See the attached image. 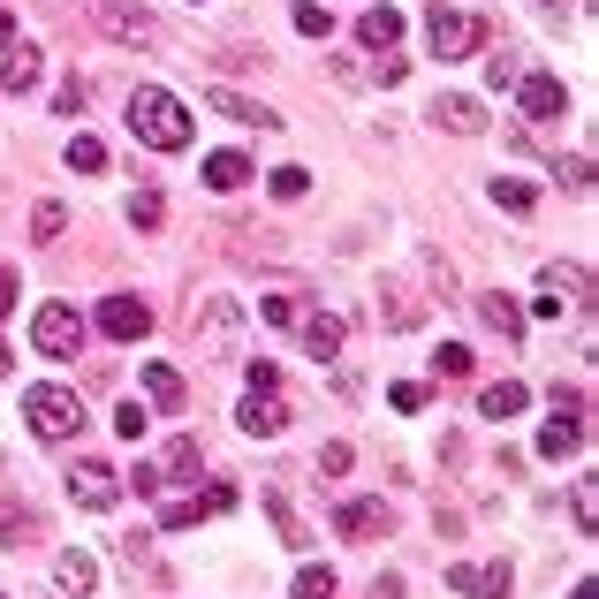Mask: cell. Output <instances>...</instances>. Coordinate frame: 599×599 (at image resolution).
<instances>
[{
	"label": "cell",
	"mask_w": 599,
	"mask_h": 599,
	"mask_svg": "<svg viewBox=\"0 0 599 599\" xmlns=\"http://www.w3.org/2000/svg\"><path fill=\"white\" fill-rule=\"evenodd\" d=\"M129 129H137V144H152V152H182V144H190V107L160 84H137L129 91Z\"/></svg>",
	"instance_id": "1"
},
{
	"label": "cell",
	"mask_w": 599,
	"mask_h": 599,
	"mask_svg": "<svg viewBox=\"0 0 599 599\" xmlns=\"http://www.w3.org/2000/svg\"><path fill=\"white\" fill-rule=\"evenodd\" d=\"M190 342H198V357H206V365H228V357H236V342H243V303H236V297L190 303Z\"/></svg>",
	"instance_id": "2"
},
{
	"label": "cell",
	"mask_w": 599,
	"mask_h": 599,
	"mask_svg": "<svg viewBox=\"0 0 599 599\" xmlns=\"http://www.w3.org/2000/svg\"><path fill=\"white\" fill-rule=\"evenodd\" d=\"M23 426L39 432V440H77L84 432L77 387H23Z\"/></svg>",
	"instance_id": "3"
},
{
	"label": "cell",
	"mask_w": 599,
	"mask_h": 599,
	"mask_svg": "<svg viewBox=\"0 0 599 599\" xmlns=\"http://www.w3.org/2000/svg\"><path fill=\"white\" fill-rule=\"evenodd\" d=\"M91 31H107L114 46H160V16L144 0H84Z\"/></svg>",
	"instance_id": "4"
},
{
	"label": "cell",
	"mask_w": 599,
	"mask_h": 599,
	"mask_svg": "<svg viewBox=\"0 0 599 599\" xmlns=\"http://www.w3.org/2000/svg\"><path fill=\"white\" fill-rule=\"evenodd\" d=\"M577 303H592V273L585 266H561V258H547L539 266V319H561V311H577Z\"/></svg>",
	"instance_id": "5"
},
{
	"label": "cell",
	"mask_w": 599,
	"mask_h": 599,
	"mask_svg": "<svg viewBox=\"0 0 599 599\" xmlns=\"http://www.w3.org/2000/svg\"><path fill=\"white\" fill-rule=\"evenodd\" d=\"M31 349H39V357H77V349H84L77 303H39V311H31Z\"/></svg>",
	"instance_id": "6"
},
{
	"label": "cell",
	"mask_w": 599,
	"mask_h": 599,
	"mask_svg": "<svg viewBox=\"0 0 599 599\" xmlns=\"http://www.w3.org/2000/svg\"><path fill=\"white\" fill-rule=\"evenodd\" d=\"M61 486H69V501H77V509H99V516L122 501V471H114V463H99V456H77Z\"/></svg>",
	"instance_id": "7"
},
{
	"label": "cell",
	"mask_w": 599,
	"mask_h": 599,
	"mask_svg": "<svg viewBox=\"0 0 599 599\" xmlns=\"http://www.w3.org/2000/svg\"><path fill=\"white\" fill-rule=\"evenodd\" d=\"M426 46H432V61H463V53L486 46V23H478V16H456V8H432L426 16Z\"/></svg>",
	"instance_id": "8"
},
{
	"label": "cell",
	"mask_w": 599,
	"mask_h": 599,
	"mask_svg": "<svg viewBox=\"0 0 599 599\" xmlns=\"http://www.w3.org/2000/svg\"><path fill=\"white\" fill-rule=\"evenodd\" d=\"M99 335H107V342H144V335H152V303L144 297H107L99 303Z\"/></svg>",
	"instance_id": "9"
},
{
	"label": "cell",
	"mask_w": 599,
	"mask_h": 599,
	"mask_svg": "<svg viewBox=\"0 0 599 599\" xmlns=\"http://www.w3.org/2000/svg\"><path fill=\"white\" fill-rule=\"evenodd\" d=\"M516 107H523L531 122H561V114H569V91H561V77L531 69V77H516Z\"/></svg>",
	"instance_id": "10"
},
{
	"label": "cell",
	"mask_w": 599,
	"mask_h": 599,
	"mask_svg": "<svg viewBox=\"0 0 599 599\" xmlns=\"http://www.w3.org/2000/svg\"><path fill=\"white\" fill-rule=\"evenodd\" d=\"M448 585L456 592H471V599H509V561H448Z\"/></svg>",
	"instance_id": "11"
},
{
	"label": "cell",
	"mask_w": 599,
	"mask_h": 599,
	"mask_svg": "<svg viewBox=\"0 0 599 599\" xmlns=\"http://www.w3.org/2000/svg\"><path fill=\"white\" fill-rule=\"evenodd\" d=\"M236 426L251 432V440H281V432H289V402H281V387H273V395H243Z\"/></svg>",
	"instance_id": "12"
},
{
	"label": "cell",
	"mask_w": 599,
	"mask_h": 599,
	"mask_svg": "<svg viewBox=\"0 0 599 599\" xmlns=\"http://www.w3.org/2000/svg\"><path fill=\"white\" fill-rule=\"evenodd\" d=\"M426 122H440L448 137H478V129H486V107H478L471 91H440L426 107Z\"/></svg>",
	"instance_id": "13"
},
{
	"label": "cell",
	"mask_w": 599,
	"mask_h": 599,
	"mask_svg": "<svg viewBox=\"0 0 599 599\" xmlns=\"http://www.w3.org/2000/svg\"><path fill=\"white\" fill-rule=\"evenodd\" d=\"M335 531H342V539H387V531H395V509H387V501H342V509H335Z\"/></svg>",
	"instance_id": "14"
},
{
	"label": "cell",
	"mask_w": 599,
	"mask_h": 599,
	"mask_svg": "<svg viewBox=\"0 0 599 599\" xmlns=\"http://www.w3.org/2000/svg\"><path fill=\"white\" fill-rule=\"evenodd\" d=\"M114 561H122L129 585H168V561L152 555V539H144V531H129L122 547H114Z\"/></svg>",
	"instance_id": "15"
},
{
	"label": "cell",
	"mask_w": 599,
	"mask_h": 599,
	"mask_svg": "<svg viewBox=\"0 0 599 599\" xmlns=\"http://www.w3.org/2000/svg\"><path fill=\"white\" fill-rule=\"evenodd\" d=\"M39 77H46V61H39V46H0V84L16 91V99H23V91H39Z\"/></svg>",
	"instance_id": "16"
},
{
	"label": "cell",
	"mask_w": 599,
	"mask_h": 599,
	"mask_svg": "<svg viewBox=\"0 0 599 599\" xmlns=\"http://www.w3.org/2000/svg\"><path fill=\"white\" fill-rule=\"evenodd\" d=\"M39 539H46L39 509H23V501H8V493H0V547H8V555H23V547H39Z\"/></svg>",
	"instance_id": "17"
},
{
	"label": "cell",
	"mask_w": 599,
	"mask_h": 599,
	"mask_svg": "<svg viewBox=\"0 0 599 599\" xmlns=\"http://www.w3.org/2000/svg\"><path fill=\"white\" fill-rule=\"evenodd\" d=\"M206 107H213V114H228V122H243V129H281V114H273V107H258V99H243V91H228V84L206 91Z\"/></svg>",
	"instance_id": "18"
},
{
	"label": "cell",
	"mask_w": 599,
	"mask_h": 599,
	"mask_svg": "<svg viewBox=\"0 0 599 599\" xmlns=\"http://www.w3.org/2000/svg\"><path fill=\"white\" fill-rule=\"evenodd\" d=\"M206 190H220V198H236V190H251V160L243 152H206Z\"/></svg>",
	"instance_id": "19"
},
{
	"label": "cell",
	"mask_w": 599,
	"mask_h": 599,
	"mask_svg": "<svg viewBox=\"0 0 599 599\" xmlns=\"http://www.w3.org/2000/svg\"><path fill=\"white\" fill-rule=\"evenodd\" d=\"M478 319H486V335H501V342H523V303L516 297H478Z\"/></svg>",
	"instance_id": "20"
},
{
	"label": "cell",
	"mask_w": 599,
	"mask_h": 599,
	"mask_svg": "<svg viewBox=\"0 0 599 599\" xmlns=\"http://www.w3.org/2000/svg\"><path fill=\"white\" fill-rule=\"evenodd\" d=\"M303 349H311V357H319V365H335V357H342V319H327V311H303Z\"/></svg>",
	"instance_id": "21"
},
{
	"label": "cell",
	"mask_w": 599,
	"mask_h": 599,
	"mask_svg": "<svg viewBox=\"0 0 599 599\" xmlns=\"http://www.w3.org/2000/svg\"><path fill=\"white\" fill-rule=\"evenodd\" d=\"M585 448V418H569V410H555V426H539V456H577Z\"/></svg>",
	"instance_id": "22"
},
{
	"label": "cell",
	"mask_w": 599,
	"mask_h": 599,
	"mask_svg": "<svg viewBox=\"0 0 599 599\" xmlns=\"http://www.w3.org/2000/svg\"><path fill=\"white\" fill-rule=\"evenodd\" d=\"M478 410H486V418H523V410H531V387L523 380H493L486 395H478Z\"/></svg>",
	"instance_id": "23"
},
{
	"label": "cell",
	"mask_w": 599,
	"mask_h": 599,
	"mask_svg": "<svg viewBox=\"0 0 599 599\" xmlns=\"http://www.w3.org/2000/svg\"><path fill=\"white\" fill-rule=\"evenodd\" d=\"M53 577H61V592H69V599H84L91 585H99V561H91L84 547H69V555L53 561Z\"/></svg>",
	"instance_id": "24"
},
{
	"label": "cell",
	"mask_w": 599,
	"mask_h": 599,
	"mask_svg": "<svg viewBox=\"0 0 599 599\" xmlns=\"http://www.w3.org/2000/svg\"><path fill=\"white\" fill-rule=\"evenodd\" d=\"M357 39L372 46V53H395V39H402V16H395V8H365V23H357Z\"/></svg>",
	"instance_id": "25"
},
{
	"label": "cell",
	"mask_w": 599,
	"mask_h": 599,
	"mask_svg": "<svg viewBox=\"0 0 599 599\" xmlns=\"http://www.w3.org/2000/svg\"><path fill=\"white\" fill-rule=\"evenodd\" d=\"M144 395H152V410H182V372L174 365H144Z\"/></svg>",
	"instance_id": "26"
},
{
	"label": "cell",
	"mask_w": 599,
	"mask_h": 599,
	"mask_svg": "<svg viewBox=\"0 0 599 599\" xmlns=\"http://www.w3.org/2000/svg\"><path fill=\"white\" fill-rule=\"evenodd\" d=\"M493 206H509V213H531V206H539V190H531L523 174H493Z\"/></svg>",
	"instance_id": "27"
},
{
	"label": "cell",
	"mask_w": 599,
	"mask_h": 599,
	"mask_svg": "<svg viewBox=\"0 0 599 599\" xmlns=\"http://www.w3.org/2000/svg\"><path fill=\"white\" fill-rule=\"evenodd\" d=\"M160 220H168V198H160V190H152V182H144V190H137V198H129V228H144V236H152V228H160Z\"/></svg>",
	"instance_id": "28"
},
{
	"label": "cell",
	"mask_w": 599,
	"mask_h": 599,
	"mask_svg": "<svg viewBox=\"0 0 599 599\" xmlns=\"http://www.w3.org/2000/svg\"><path fill=\"white\" fill-rule=\"evenodd\" d=\"M266 516H273V531H281V547H311V531L297 523V509L281 501V493H266Z\"/></svg>",
	"instance_id": "29"
},
{
	"label": "cell",
	"mask_w": 599,
	"mask_h": 599,
	"mask_svg": "<svg viewBox=\"0 0 599 599\" xmlns=\"http://www.w3.org/2000/svg\"><path fill=\"white\" fill-rule=\"evenodd\" d=\"M289 599H335V569H327V561H319V569L303 561V569H297V585H289Z\"/></svg>",
	"instance_id": "30"
},
{
	"label": "cell",
	"mask_w": 599,
	"mask_h": 599,
	"mask_svg": "<svg viewBox=\"0 0 599 599\" xmlns=\"http://www.w3.org/2000/svg\"><path fill=\"white\" fill-rule=\"evenodd\" d=\"M432 372H440V380H471L478 372V357L463 342H440V357H432Z\"/></svg>",
	"instance_id": "31"
},
{
	"label": "cell",
	"mask_w": 599,
	"mask_h": 599,
	"mask_svg": "<svg viewBox=\"0 0 599 599\" xmlns=\"http://www.w3.org/2000/svg\"><path fill=\"white\" fill-rule=\"evenodd\" d=\"M289 23H297L303 39H327V31H335V16H327L319 0H297V8H289Z\"/></svg>",
	"instance_id": "32"
},
{
	"label": "cell",
	"mask_w": 599,
	"mask_h": 599,
	"mask_svg": "<svg viewBox=\"0 0 599 599\" xmlns=\"http://www.w3.org/2000/svg\"><path fill=\"white\" fill-rule=\"evenodd\" d=\"M69 168L99 174V168H107V144H99V137H69Z\"/></svg>",
	"instance_id": "33"
},
{
	"label": "cell",
	"mask_w": 599,
	"mask_h": 599,
	"mask_svg": "<svg viewBox=\"0 0 599 599\" xmlns=\"http://www.w3.org/2000/svg\"><path fill=\"white\" fill-rule=\"evenodd\" d=\"M266 190H273L281 206H297L303 190H311V174H303V168H273V174H266Z\"/></svg>",
	"instance_id": "34"
},
{
	"label": "cell",
	"mask_w": 599,
	"mask_h": 599,
	"mask_svg": "<svg viewBox=\"0 0 599 599\" xmlns=\"http://www.w3.org/2000/svg\"><path fill=\"white\" fill-rule=\"evenodd\" d=\"M569 509H577V531H592V523H599V478H577Z\"/></svg>",
	"instance_id": "35"
},
{
	"label": "cell",
	"mask_w": 599,
	"mask_h": 599,
	"mask_svg": "<svg viewBox=\"0 0 599 599\" xmlns=\"http://www.w3.org/2000/svg\"><path fill=\"white\" fill-rule=\"evenodd\" d=\"M61 228H69V206H53V198H46L39 213H31V243H53Z\"/></svg>",
	"instance_id": "36"
},
{
	"label": "cell",
	"mask_w": 599,
	"mask_h": 599,
	"mask_svg": "<svg viewBox=\"0 0 599 599\" xmlns=\"http://www.w3.org/2000/svg\"><path fill=\"white\" fill-rule=\"evenodd\" d=\"M258 311H266V327H303V297H266Z\"/></svg>",
	"instance_id": "37"
},
{
	"label": "cell",
	"mask_w": 599,
	"mask_h": 599,
	"mask_svg": "<svg viewBox=\"0 0 599 599\" xmlns=\"http://www.w3.org/2000/svg\"><path fill=\"white\" fill-rule=\"evenodd\" d=\"M198 471V440L182 432V440H168V478H190Z\"/></svg>",
	"instance_id": "38"
},
{
	"label": "cell",
	"mask_w": 599,
	"mask_h": 599,
	"mask_svg": "<svg viewBox=\"0 0 599 599\" xmlns=\"http://www.w3.org/2000/svg\"><path fill=\"white\" fill-rule=\"evenodd\" d=\"M144 426H152L144 402H122V410H114V432H122V440H144Z\"/></svg>",
	"instance_id": "39"
},
{
	"label": "cell",
	"mask_w": 599,
	"mask_h": 599,
	"mask_svg": "<svg viewBox=\"0 0 599 599\" xmlns=\"http://www.w3.org/2000/svg\"><path fill=\"white\" fill-rule=\"evenodd\" d=\"M349 463H357V448H349V440H327V448H319V471H327V478H342Z\"/></svg>",
	"instance_id": "40"
},
{
	"label": "cell",
	"mask_w": 599,
	"mask_h": 599,
	"mask_svg": "<svg viewBox=\"0 0 599 599\" xmlns=\"http://www.w3.org/2000/svg\"><path fill=\"white\" fill-rule=\"evenodd\" d=\"M84 99H91V84H84V77H69V84L53 91V107H61V114H84Z\"/></svg>",
	"instance_id": "41"
},
{
	"label": "cell",
	"mask_w": 599,
	"mask_h": 599,
	"mask_svg": "<svg viewBox=\"0 0 599 599\" xmlns=\"http://www.w3.org/2000/svg\"><path fill=\"white\" fill-rule=\"evenodd\" d=\"M387 402L410 418V410H426V387H418V380H395V395H387Z\"/></svg>",
	"instance_id": "42"
},
{
	"label": "cell",
	"mask_w": 599,
	"mask_h": 599,
	"mask_svg": "<svg viewBox=\"0 0 599 599\" xmlns=\"http://www.w3.org/2000/svg\"><path fill=\"white\" fill-rule=\"evenodd\" d=\"M561 182L585 198V190H592V160H585V152H577V160H561Z\"/></svg>",
	"instance_id": "43"
},
{
	"label": "cell",
	"mask_w": 599,
	"mask_h": 599,
	"mask_svg": "<svg viewBox=\"0 0 599 599\" xmlns=\"http://www.w3.org/2000/svg\"><path fill=\"white\" fill-rule=\"evenodd\" d=\"M380 319H387V327H418L426 311H418V303H410V297H387V311H380Z\"/></svg>",
	"instance_id": "44"
},
{
	"label": "cell",
	"mask_w": 599,
	"mask_h": 599,
	"mask_svg": "<svg viewBox=\"0 0 599 599\" xmlns=\"http://www.w3.org/2000/svg\"><path fill=\"white\" fill-rule=\"evenodd\" d=\"M243 380H251V395H273V387H281V372H273V365L258 357V365H243Z\"/></svg>",
	"instance_id": "45"
},
{
	"label": "cell",
	"mask_w": 599,
	"mask_h": 599,
	"mask_svg": "<svg viewBox=\"0 0 599 599\" xmlns=\"http://www.w3.org/2000/svg\"><path fill=\"white\" fill-rule=\"evenodd\" d=\"M486 84H493V91L516 84V61H509V53H501V61H486Z\"/></svg>",
	"instance_id": "46"
},
{
	"label": "cell",
	"mask_w": 599,
	"mask_h": 599,
	"mask_svg": "<svg viewBox=\"0 0 599 599\" xmlns=\"http://www.w3.org/2000/svg\"><path fill=\"white\" fill-rule=\"evenodd\" d=\"M16 311V266H0V319Z\"/></svg>",
	"instance_id": "47"
},
{
	"label": "cell",
	"mask_w": 599,
	"mask_h": 599,
	"mask_svg": "<svg viewBox=\"0 0 599 599\" xmlns=\"http://www.w3.org/2000/svg\"><path fill=\"white\" fill-rule=\"evenodd\" d=\"M372 599H402V577H372Z\"/></svg>",
	"instance_id": "48"
},
{
	"label": "cell",
	"mask_w": 599,
	"mask_h": 599,
	"mask_svg": "<svg viewBox=\"0 0 599 599\" xmlns=\"http://www.w3.org/2000/svg\"><path fill=\"white\" fill-rule=\"evenodd\" d=\"M0 46H16V16L8 8H0Z\"/></svg>",
	"instance_id": "49"
},
{
	"label": "cell",
	"mask_w": 599,
	"mask_h": 599,
	"mask_svg": "<svg viewBox=\"0 0 599 599\" xmlns=\"http://www.w3.org/2000/svg\"><path fill=\"white\" fill-rule=\"evenodd\" d=\"M569 599H599V592H592V577H585V585H577V592H569Z\"/></svg>",
	"instance_id": "50"
},
{
	"label": "cell",
	"mask_w": 599,
	"mask_h": 599,
	"mask_svg": "<svg viewBox=\"0 0 599 599\" xmlns=\"http://www.w3.org/2000/svg\"><path fill=\"white\" fill-rule=\"evenodd\" d=\"M8 365H16V357H8V342H0V372H8Z\"/></svg>",
	"instance_id": "51"
}]
</instances>
